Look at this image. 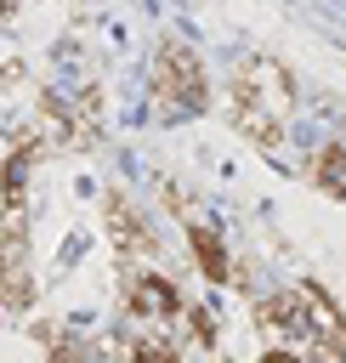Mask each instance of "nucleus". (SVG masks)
<instances>
[{"label": "nucleus", "mask_w": 346, "mask_h": 363, "mask_svg": "<svg viewBox=\"0 0 346 363\" xmlns=\"http://www.w3.org/2000/svg\"><path fill=\"white\" fill-rule=\"evenodd\" d=\"M233 91L250 96V102H255L261 113H272L278 125H289V113H295V79H289V68L272 62V57H244Z\"/></svg>", "instance_id": "2"}, {"label": "nucleus", "mask_w": 346, "mask_h": 363, "mask_svg": "<svg viewBox=\"0 0 346 363\" xmlns=\"http://www.w3.org/2000/svg\"><path fill=\"white\" fill-rule=\"evenodd\" d=\"M312 182L323 187V193H335V199H346V136H329L318 153H312Z\"/></svg>", "instance_id": "4"}, {"label": "nucleus", "mask_w": 346, "mask_h": 363, "mask_svg": "<svg viewBox=\"0 0 346 363\" xmlns=\"http://www.w3.org/2000/svg\"><path fill=\"white\" fill-rule=\"evenodd\" d=\"M6 210H17V204H11V199H6V182H0V216H6Z\"/></svg>", "instance_id": "7"}, {"label": "nucleus", "mask_w": 346, "mask_h": 363, "mask_svg": "<svg viewBox=\"0 0 346 363\" xmlns=\"http://www.w3.org/2000/svg\"><path fill=\"white\" fill-rule=\"evenodd\" d=\"M11 17H17V0H0V28H6Z\"/></svg>", "instance_id": "6"}, {"label": "nucleus", "mask_w": 346, "mask_h": 363, "mask_svg": "<svg viewBox=\"0 0 346 363\" xmlns=\"http://www.w3.org/2000/svg\"><path fill=\"white\" fill-rule=\"evenodd\" d=\"M187 250H193V267H199L204 284H227V278H233V250H227L221 227H210L204 216L187 221Z\"/></svg>", "instance_id": "3"}, {"label": "nucleus", "mask_w": 346, "mask_h": 363, "mask_svg": "<svg viewBox=\"0 0 346 363\" xmlns=\"http://www.w3.org/2000/svg\"><path fill=\"white\" fill-rule=\"evenodd\" d=\"M147 91H153V108L159 119H187V113H204L210 91H204V62L187 40H164L153 51V68H147Z\"/></svg>", "instance_id": "1"}, {"label": "nucleus", "mask_w": 346, "mask_h": 363, "mask_svg": "<svg viewBox=\"0 0 346 363\" xmlns=\"http://www.w3.org/2000/svg\"><path fill=\"white\" fill-rule=\"evenodd\" d=\"M255 363H306V352H301V346H267Z\"/></svg>", "instance_id": "5"}]
</instances>
